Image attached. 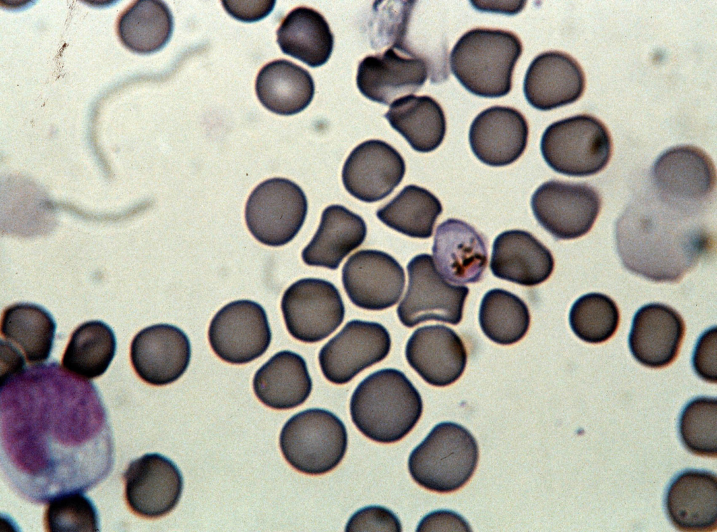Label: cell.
<instances>
[{
  "label": "cell",
  "mask_w": 717,
  "mask_h": 532,
  "mask_svg": "<svg viewBox=\"0 0 717 532\" xmlns=\"http://www.w3.org/2000/svg\"><path fill=\"white\" fill-rule=\"evenodd\" d=\"M527 305L518 296L500 288L486 293L479 309V323L484 334L501 345L522 339L530 325Z\"/></svg>",
  "instance_id": "d590c367"
},
{
  "label": "cell",
  "mask_w": 717,
  "mask_h": 532,
  "mask_svg": "<svg viewBox=\"0 0 717 532\" xmlns=\"http://www.w3.org/2000/svg\"><path fill=\"white\" fill-rule=\"evenodd\" d=\"M569 320L573 332L579 339L599 344L614 335L620 323V312L616 303L608 295L590 293L573 304Z\"/></svg>",
  "instance_id": "8d00e7d4"
},
{
  "label": "cell",
  "mask_w": 717,
  "mask_h": 532,
  "mask_svg": "<svg viewBox=\"0 0 717 532\" xmlns=\"http://www.w3.org/2000/svg\"><path fill=\"white\" fill-rule=\"evenodd\" d=\"M384 117L417 152L434 150L446 133L445 113L440 104L427 95L410 94L395 100Z\"/></svg>",
  "instance_id": "4dcf8cb0"
},
{
  "label": "cell",
  "mask_w": 717,
  "mask_h": 532,
  "mask_svg": "<svg viewBox=\"0 0 717 532\" xmlns=\"http://www.w3.org/2000/svg\"><path fill=\"white\" fill-rule=\"evenodd\" d=\"M345 531L400 532L402 526L392 511L382 506L370 505L356 511L347 522Z\"/></svg>",
  "instance_id": "ab89813d"
},
{
  "label": "cell",
  "mask_w": 717,
  "mask_h": 532,
  "mask_svg": "<svg viewBox=\"0 0 717 532\" xmlns=\"http://www.w3.org/2000/svg\"><path fill=\"white\" fill-rule=\"evenodd\" d=\"M41 370L1 382V468L11 488L36 504L91 489L114 463L112 431L92 383Z\"/></svg>",
  "instance_id": "6da1fadb"
},
{
  "label": "cell",
  "mask_w": 717,
  "mask_h": 532,
  "mask_svg": "<svg viewBox=\"0 0 717 532\" xmlns=\"http://www.w3.org/2000/svg\"><path fill=\"white\" fill-rule=\"evenodd\" d=\"M540 147L551 169L578 177L602 171L613 153L608 128L590 114H578L552 123L544 131Z\"/></svg>",
  "instance_id": "8992f818"
},
{
  "label": "cell",
  "mask_w": 717,
  "mask_h": 532,
  "mask_svg": "<svg viewBox=\"0 0 717 532\" xmlns=\"http://www.w3.org/2000/svg\"><path fill=\"white\" fill-rule=\"evenodd\" d=\"M125 499L136 515L157 519L172 511L182 493L180 470L168 458L148 453L132 461L123 475Z\"/></svg>",
  "instance_id": "9a60e30c"
},
{
  "label": "cell",
  "mask_w": 717,
  "mask_h": 532,
  "mask_svg": "<svg viewBox=\"0 0 717 532\" xmlns=\"http://www.w3.org/2000/svg\"><path fill=\"white\" fill-rule=\"evenodd\" d=\"M260 104L278 115H291L307 108L314 94V82L308 71L286 59L265 64L255 84Z\"/></svg>",
  "instance_id": "f1b7e54d"
},
{
  "label": "cell",
  "mask_w": 717,
  "mask_h": 532,
  "mask_svg": "<svg viewBox=\"0 0 717 532\" xmlns=\"http://www.w3.org/2000/svg\"><path fill=\"white\" fill-rule=\"evenodd\" d=\"M678 433L684 447L691 453L707 457L717 456V402L701 396L688 402L682 410Z\"/></svg>",
  "instance_id": "74e56055"
},
{
  "label": "cell",
  "mask_w": 717,
  "mask_h": 532,
  "mask_svg": "<svg viewBox=\"0 0 717 532\" xmlns=\"http://www.w3.org/2000/svg\"><path fill=\"white\" fill-rule=\"evenodd\" d=\"M407 270L408 289L397 308L401 323L408 328L427 321L459 324L469 288L449 283L429 254L415 256Z\"/></svg>",
  "instance_id": "9c48e42d"
},
{
  "label": "cell",
  "mask_w": 717,
  "mask_h": 532,
  "mask_svg": "<svg viewBox=\"0 0 717 532\" xmlns=\"http://www.w3.org/2000/svg\"><path fill=\"white\" fill-rule=\"evenodd\" d=\"M443 212L440 200L428 190L406 186L376 215L388 227L411 237H431L438 217Z\"/></svg>",
  "instance_id": "e575fe53"
},
{
  "label": "cell",
  "mask_w": 717,
  "mask_h": 532,
  "mask_svg": "<svg viewBox=\"0 0 717 532\" xmlns=\"http://www.w3.org/2000/svg\"><path fill=\"white\" fill-rule=\"evenodd\" d=\"M667 514L679 531L711 532L717 528V477L687 470L670 483L665 496Z\"/></svg>",
  "instance_id": "d4e9b609"
},
{
  "label": "cell",
  "mask_w": 717,
  "mask_h": 532,
  "mask_svg": "<svg viewBox=\"0 0 717 532\" xmlns=\"http://www.w3.org/2000/svg\"><path fill=\"white\" fill-rule=\"evenodd\" d=\"M349 409L361 433L373 441L389 444L402 440L414 428L422 416L423 402L403 372L387 368L358 384Z\"/></svg>",
  "instance_id": "3957f363"
},
{
  "label": "cell",
  "mask_w": 717,
  "mask_h": 532,
  "mask_svg": "<svg viewBox=\"0 0 717 532\" xmlns=\"http://www.w3.org/2000/svg\"><path fill=\"white\" fill-rule=\"evenodd\" d=\"M598 191L587 183L550 180L531 199L539 225L558 240L579 238L592 229L601 208Z\"/></svg>",
  "instance_id": "8fae6325"
},
{
  "label": "cell",
  "mask_w": 717,
  "mask_h": 532,
  "mask_svg": "<svg viewBox=\"0 0 717 532\" xmlns=\"http://www.w3.org/2000/svg\"><path fill=\"white\" fill-rule=\"evenodd\" d=\"M489 267L499 279L534 286L550 276L555 260L550 251L532 234L510 230L494 239Z\"/></svg>",
  "instance_id": "484cf974"
},
{
  "label": "cell",
  "mask_w": 717,
  "mask_h": 532,
  "mask_svg": "<svg viewBox=\"0 0 717 532\" xmlns=\"http://www.w3.org/2000/svg\"><path fill=\"white\" fill-rule=\"evenodd\" d=\"M716 326L704 331L694 349L692 364L695 373L703 380L716 383Z\"/></svg>",
  "instance_id": "60d3db41"
},
{
  "label": "cell",
  "mask_w": 717,
  "mask_h": 532,
  "mask_svg": "<svg viewBox=\"0 0 717 532\" xmlns=\"http://www.w3.org/2000/svg\"><path fill=\"white\" fill-rule=\"evenodd\" d=\"M227 13L237 20L252 22L262 20L272 10L275 1H222Z\"/></svg>",
  "instance_id": "b9f144b4"
},
{
  "label": "cell",
  "mask_w": 717,
  "mask_h": 532,
  "mask_svg": "<svg viewBox=\"0 0 717 532\" xmlns=\"http://www.w3.org/2000/svg\"><path fill=\"white\" fill-rule=\"evenodd\" d=\"M391 345L390 335L382 325L351 321L320 350L321 370L329 382L347 384L366 368L384 359Z\"/></svg>",
  "instance_id": "5bb4252c"
},
{
  "label": "cell",
  "mask_w": 717,
  "mask_h": 532,
  "mask_svg": "<svg viewBox=\"0 0 717 532\" xmlns=\"http://www.w3.org/2000/svg\"><path fill=\"white\" fill-rule=\"evenodd\" d=\"M191 356L190 343L179 328L167 323L139 331L130 346L132 365L138 377L153 386H164L179 379Z\"/></svg>",
  "instance_id": "ac0fdd59"
},
{
  "label": "cell",
  "mask_w": 717,
  "mask_h": 532,
  "mask_svg": "<svg viewBox=\"0 0 717 532\" xmlns=\"http://www.w3.org/2000/svg\"><path fill=\"white\" fill-rule=\"evenodd\" d=\"M432 252L440 273L455 284L480 281L487 265L485 238L473 226L456 218L437 227Z\"/></svg>",
  "instance_id": "cb8c5ba5"
},
{
  "label": "cell",
  "mask_w": 717,
  "mask_h": 532,
  "mask_svg": "<svg viewBox=\"0 0 717 532\" xmlns=\"http://www.w3.org/2000/svg\"><path fill=\"white\" fill-rule=\"evenodd\" d=\"M529 136L525 117L509 106H494L481 111L468 134L471 150L482 163L503 167L515 162L524 152Z\"/></svg>",
  "instance_id": "44dd1931"
},
{
  "label": "cell",
  "mask_w": 717,
  "mask_h": 532,
  "mask_svg": "<svg viewBox=\"0 0 717 532\" xmlns=\"http://www.w3.org/2000/svg\"><path fill=\"white\" fill-rule=\"evenodd\" d=\"M685 331L684 321L675 309L661 303L646 304L634 316L629 350L646 367H667L677 358Z\"/></svg>",
  "instance_id": "603a6c76"
},
{
  "label": "cell",
  "mask_w": 717,
  "mask_h": 532,
  "mask_svg": "<svg viewBox=\"0 0 717 532\" xmlns=\"http://www.w3.org/2000/svg\"><path fill=\"white\" fill-rule=\"evenodd\" d=\"M655 195L665 204L701 216L715 195L716 174L711 158L691 145L663 152L651 170Z\"/></svg>",
  "instance_id": "ba28073f"
},
{
  "label": "cell",
  "mask_w": 717,
  "mask_h": 532,
  "mask_svg": "<svg viewBox=\"0 0 717 532\" xmlns=\"http://www.w3.org/2000/svg\"><path fill=\"white\" fill-rule=\"evenodd\" d=\"M363 219L343 206L333 204L322 212L312 240L302 251L303 262L310 266L338 268L342 260L366 239Z\"/></svg>",
  "instance_id": "4316f807"
},
{
  "label": "cell",
  "mask_w": 717,
  "mask_h": 532,
  "mask_svg": "<svg viewBox=\"0 0 717 532\" xmlns=\"http://www.w3.org/2000/svg\"><path fill=\"white\" fill-rule=\"evenodd\" d=\"M208 338L218 358L240 365L262 356L270 344L272 333L263 307L252 300H239L218 311L210 322Z\"/></svg>",
  "instance_id": "4fadbf2b"
},
{
  "label": "cell",
  "mask_w": 717,
  "mask_h": 532,
  "mask_svg": "<svg viewBox=\"0 0 717 532\" xmlns=\"http://www.w3.org/2000/svg\"><path fill=\"white\" fill-rule=\"evenodd\" d=\"M405 357L426 382L438 387L458 380L467 363V351L461 338L443 325L417 328L407 342Z\"/></svg>",
  "instance_id": "ffe728a7"
},
{
  "label": "cell",
  "mask_w": 717,
  "mask_h": 532,
  "mask_svg": "<svg viewBox=\"0 0 717 532\" xmlns=\"http://www.w3.org/2000/svg\"><path fill=\"white\" fill-rule=\"evenodd\" d=\"M281 308L290 335L306 343L328 337L341 325L345 313L336 287L315 278L291 284L283 294Z\"/></svg>",
  "instance_id": "7c38bea8"
},
{
  "label": "cell",
  "mask_w": 717,
  "mask_h": 532,
  "mask_svg": "<svg viewBox=\"0 0 717 532\" xmlns=\"http://www.w3.org/2000/svg\"><path fill=\"white\" fill-rule=\"evenodd\" d=\"M617 251L625 269L654 282H678L715 246L700 216L677 210L655 195L629 204L615 227Z\"/></svg>",
  "instance_id": "7a4b0ae2"
},
{
  "label": "cell",
  "mask_w": 717,
  "mask_h": 532,
  "mask_svg": "<svg viewBox=\"0 0 717 532\" xmlns=\"http://www.w3.org/2000/svg\"><path fill=\"white\" fill-rule=\"evenodd\" d=\"M478 458V443L466 428L441 422L412 450L408 470L414 481L424 489L450 493L468 482Z\"/></svg>",
  "instance_id": "5b68a950"
},
{
  "label": "cell",
  "mask_w": 717,
  "mask_h": 532,
  "mask_svg": "<svg viewBox=\"0 0 717 532\" xmlns=\"http://www.w3.org/2000/svg\"><path fill=\"white\" fill-rule=\"evenodd\" d=\"M307 200L301 188L284 178L267 179L250 194L245 220L261 244L281 246L298 233L306 218Z\"/></svg>",
  "instance_id": "30bf717a"
},
{
  "label": "cell",
  "mask_w": 717,
  "mask_h": 532,
  "mask_svg": "<svg viewBox=\"0 0 717 532\" xmlns=\"http://www.w3.org/2000/svg\"><path fill=\"white\" fill-rule=\"evenodd\" d=\"M48 504L43 518L46 531H99L97 510L92 500L83 492L61 494Z\"/></svg>",
  "instance_id": "f35d334b"
},
{
  "label": "cell",
  "mask_w": 717,
  "mask_h": 532,
  "mask_svg": "<svg viewBox=\"0 0 717 532\" xmlns=\"http://www.w3.org/2000/svg\"><path fill=\"white\" fill-rule=\"evenodd\" d=\"M344 288L356 306L373 311L389 308L400 300L405 276L401 265L388 253L372 249L351 255L343 266Z\"/></svg>",
  "instance_id": "2e32d148"
},
{
  "label": "cell",
  "mask_w": 717,
  "mask_h": 532,
  "mask_svg": "<svg viewBox=\"0 0 717 532\" xmlns=\"http://www.w3.org/2000/svg\"><path fill=\"white\" fill-rule=\"evenodd\" d=\"M522 44L514 33L497 29L475 28L466 31L450 56L452 74L472 94L496 98L508 94Z\"/></svg>",
  "instance_id": "277c9868"
},
{
  "label": "cell",
  "mask_w": 717,
  "mask_h": 532,
  "mask_svg": "<svg viewBox=\"0 0 717 532\" xmlns=\"http://www.w3.org/2000/svg\"><path fill=\"white\" fill-rule=\"evenodd\" d=\"M174 19L167 4L158 0H138L119 16L117 34L131 51L150 54L160 50L169 41Z\"/></svg>",
  "instance_id": "1f68e13d"
},
{
  "label": "cell",
  "mask_w": 717,
  "mask_h": 532,
  "mask_svg": "<svg viewBox=\"0 0 717 532\" xmlns=\"http://www.w3.org/2000/svg\"><path fill=\"white\" fill-rule=\"evenodd\" d=\"M343 422L333 413L311 408L295 414L283 426L279 446L286 461L296 470L323 475L336 468L347 448Z\"/></svg>",
  "instance_id": "52a82bcc"
},
{
  "label": "cell",
  "mask_w": 717,
  "mask_h": 532,
  "mask_svg": "<svg viewBox=\"0 0 717 532\" xmlns=\"http://www.w3.org/2000/svg\"><path fill=\"white\" fill-rule=\"evenodd\" d=\"M585 73L567 53L553 50L536 56L524 79L526 99L534 108L549 111L576 102L584 93Z\"/></svg>",
  "instance_id": "7402d4cb"
},
{
  "label": "cell",
  "mask_w": 717,
  "mask_h": 532,
  "mask_svg": "<svg viewBox=\"0 0 717 532\" xmlns=\"http://www.w3.org/2000/svg\"><path fill=\"white\" fill-rule=\"evenodd\" d=\"M429 66L402 46L366 57L359 63L356 85L366 98L384 105L417 92L428 77Z\"/></svg>",
  "instance_id": "e0dca14e"
},
{
  "label": "cell",
  "mask_w": 717,
  "mask_h": 532,
  "mask_svg": "<svg viewBox=\"0 0 717 532\" xmlns=\"http://www.w3.org/2000/svg\"><path fill=\"white\" fill-rule=\"evenodd\" d=\"M55 330L56 324L50 314L37 304H14L8 307L1 316V335L20 347L31 364L48 359Z\"/></svg>",
  "instance_id": "d6a6232c"
},
{
  "label": "cell",
  "mask_w": 717,
  "mask_h": 532,
  "mask_svg": "<svg viewBox=\"0 0 717 532\" xmlns=\"http://www.w3.org/2000/svg\"><path fill=\"white\" fill-rule=\"evenodd\" d=\"M116 341L111 328L100 321L85 322L72 332L62 365L69 374L83 379H95L109 367Z\"/></svg>",
  "instance_id": "836d02e7"
},
{
  "label": "cell",
  "mask_w": 717,
  "mask_h": 532,
  "mask_svg": "<svg viewBox=\"0 0 717 532\" xmlns=\"http://www.w3.org/2000/svg\"><path fill=\"white\" fill-rule=\"evenodd\" d=\"M405 163L389 144L378 139L366 141L350 153L342 171L347 191L365 202L388 196L401 182Z\"/></svg>",
  "instance_id": "d6986e66"
},
{
  "label": "cell",
  "mask_w": 717,
  "mask_h": 532,
  "mask_svg": "<svg viewBox=\"0 0 717 532\" xmlns=\"http://www.w3.org/2000/svg\"><path fill=\"white\" fill-rule=\"evenodd\" d=\"M253 391L258 400L274 410H289L302 404L312 389L307 364L300 355L281 351L255 373Z\"/></svg>",
  "instance_id": "83f0119b"
},
{
  "label": "cell",
  "mask_w": 717,
  "mask_h": 532,
  "mask_svg": "<svg viewBox=\"0 0 717 532\" xmlns=\"http://www.w3.org/2000/svg\"><path fill=\"white\" fill-rule=\"evenodd\" d=\"M277 42L285 55L310 67L327 62L333 49L334 36L325 18L313 8L292 10L277 31Z\"/></svg>",
  "instance_id": "f546056e"
}]
</instances>
